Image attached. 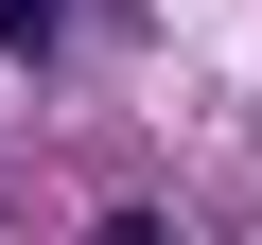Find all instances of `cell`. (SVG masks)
Instances as JSON below:
<instances>
[{"mask_svg": "<svg viewBox=\"0 0 262 245\" xmlns=\"http://www.w3.org/2000/svg\"><path fill=\"white\" fill-rule=\"evenodd\" d=\"M0 53H53V0H0Z\"/></svg>", "mask_w": 262, "mask_h": 245, "instance_id": "obj_1", "label": "cell"}]
</instances>
